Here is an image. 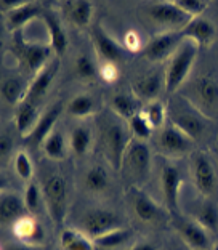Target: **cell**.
<instances>
[{"instance_id":"6da1fadb","label":"cell","mask_w":218,"mask_h":250,"mask_svg":"<svg viewBox=\"0 0 218 250\" xmlns=\"http://www.w3.org/2000/svg\"><path fill=\"white\" fill-rule=\"evenodd\" d=\"M199 47L193 42H183L178 50L170 56L169 66L165 69V92L174 93L175 90H178L181 87V83L186 81L189 71L194 66L197 58Z\"/></svg>"},{"instance_id":"7a4b0ae2","label":"cell","mask_w":218,"mask_h":250,"mask_svg":"<svg viewBox=\"0 0 218 250\" xmlns=\"http://www.w3.org/2000/svg\"><path fill=\"white\" fill-rule=\"evenodd\" d=\"M11 52H13V55L16 56V60H18L22 67H26L32 74H39L48 64L50 53L53 50H51L50 45L27 42L22 39L21 32H16L13 45H11Z\"/></svg>"},{"instance_id":"3957f363","label":"cell","mask_w":218,"mask_h":250,"mask_svg":"<svg viewBox=\"0 0 218 250\" xmlns=\"http://www.w3.org/2000/svg\"><path fill=\"white\" fill-rule=\"evenodd\" d=\"M42 194L48 215L55 225H61L67 213V185L60 175H51L42 185Z\"/></svg>"},{"instance_id":"277c9868","label":"cell","mask_w":218,"mask_h":250,"mask_svg":"<svg viewBox=\"0 0 218 250\" xmlns=\"http://www.w3.org/2000/svg\"><path fill=\"white\" fill-rule=\"evenodd\" d=\"M82 228L85 234L95 241L98 237L108 234V232L122 228V220H120L117 213L111 212V210L95 208L84 215Z\"/></svg>"},{"instance_id":"5b68a950","label":"cell","mask_w":218,"mask_h":250,"mask_svg":"<svg viewBox=\"0 0 218 250\" xmlns=\"http://www.w3.org/2000/svg\"><path fill=\"white\" fill-rule=\"evenodd\" d=\"M180 41H181V36L178 31L160 32L148 41L145 48H143V56H145L148 61H153V62L164 61L178 50V47L181 45Z\"/></svg>"},{"instance_id":"8992f818","label":"cell","mask_w":218,"mask_h":250,"mask_svg":"<svg viewBox=\"0 0 218 250\" xmlns=\"http://www.w3.org/2000/svg\"><path fill=\"white\" fill-rule=\"evenodd\" d=\"M146 11H148V16L154 22H157L160 26L170 27V29H176V31H181L183 27L193 20V18H189L186 13H183L174 2L154 3L151 7H148Z\"/></svg>"},{"instance_id":"52a82bcc","label":"cell","mask_w":218,"mask_h":250,"mask_svg":"<svg viewBox=\"0 0 218 250\" xmlns=\"http://www.w3.org/2000/svg\"><path fill=\"white\" fill-rule=\"evenodd\" d=\"M130 141L125 136L124 128L117 124L108 125V128L105 130V149L106 154L111 161L112 167L116 170H120L124 166V156L127 151Z\"/></svg>"},{"instance_id":"ba28073f","label":"cell","mask_w":218,"mask_h":250,"mask_svg":"<svg viewBox=\"0 0 218 250\" xmlns=\"http://www.w3.org/2000/svg\"><path fill=\"white\" fill-rule=\"evenodd\" d=\"M129 196H130L131 208H133V213L136 215V218L148 225L160 221V218H162V215H164L162 208H160L156 204V201H153L145 191H141L138 188L133 186V188H130Z\"/></svg>"},{"instance_id":"9c48e42d","label":"cell","mask_w":218,"mask_h":250,"mask_svg":"<svg viewBox=\"0 0 218 250\" xmlns=\"http://www.w3.org/2000/svg\"><path fill=\"white\" fill-rule=\"evenodd\" d=\"M91 42H93L96 55L100 56L103 62L116 64L124 58V48L109 36L103 26H95V29L91 31Z\"/></svg>"},{"instance_id":"30bf717a","label":"cell","mask_w":218,"mask_h":250,"mask_svg":"<svg viewBox=\"0 0 218 250\" xmlns=\"http://www.w3.org/2000/svg\"><path fill=\"white\" fill-rule=\"evenodd\" d=\"M124 164L129 167V172L135 177H145L151 166V151L145 141L130 140L124 156Z\"/></svg>"},{"instance_id":"8fae6325","label":"cell","mask_w":218,"mask_h":250,"mask_svg":"<svg viewBox=\"0 0 218 250\" xmlns=\"http://www.w3.org/2000/svg\"><path fill=\"white\" fill-rule=\"evenodd\" d=\"M180 32L181 39L196 43L199 48H207L215 41V26L207 18H193Z\"/></svg>"},{"instance_id":"7c38bea8","label":"cell","mask_w":218,"mask_h":250,"mask_svg":"<svg viewBox=\"0 0 218 250\" xmlns=\"http://www.w3.org/2000/svg\"><path fill=\"white\" fill-rule=\"evenodd\" d=\"M181 173L175 166L165 164L160 170V189L165 199V204L170 210L178 208V201H180V189H181Z\"/></svg>"},{"instance_id":"4fadbf2b","label":"cell","mask_w":218,"mask_h":250,"mask_svg":"<svg viewBox=\"0 0 218 250\" xmlns=\"http://www.w3.org/2000/svg\"><path fill=\"white\" fill-rule=\"evenodd\" d=\"M175 228L178 231L183 242L191 250H209L210 247H214L210 244L209 232L202 226H199L196 221L178 220L175 223Z\"/></svg>"},{"instance_id":"5bb4252c","label":"cell","mask_w":218,"mask_h":250,"mask_svg":"<svg viewBox=\"0 0 218 250\" xmlns=\"http://www.w3.org/2000/svg\"><path fill=\"white\" fill-rule=\"evenodd\" d=\"M193 178L199 192L209 196L217 188V175L207 156L197 154L193 161Z\"/></svg>"},{"instance_id":"9a60e30c","label":"cell","mask_w":218,"mask_h":250,"mask_svg":"<svg viewBox=\"0 0 218 250\" xmlns=\"http://www.w3.org/2000/svg\"><path fill=\"white\" fill-rule=\"evenodd\" d=\"M11 229H13V234L16 236V239L29 247H37L45 241L44 226L40 225L36 218L29 217V215H26V217H22L21 220L16 221V223L11 226Z\"/></svg>"},{"instance_id":"2e32d148","label":"cell","mask_w":218,"mask_h":250,"mask_svg":"<svg viewBox=\"0 0 218 250\" xmlns=\"http://www.w3.org/2000/svg\"><path fill=\"white\" fill-rule=\"evenodd\" d=\"M27 215V207L24 199H21L16 192L3 191L0 196V220L2 225L13 226L16 221Z\"/></svg>"},{"instance_id":"e0dca14e","label":"cell","mask_w":218,"mask_h":250,"mask_svg":"<svg viewBox=\"0 0 218 250\" xmlns=\"http://www.w3.org/2000/svg\"><path fill=\"white\" fill-rule=\"evenodd\" d=\"M58 67H60V61L55 60V61H50L39 74H36V77H34V81L31 82L29 88H27L24 100H29L32 103H36L40 98H44L45 93L48 92L50 85L53 83V79L56 76V72H58Z\"/></svg>"},{"instance_id":"ac0fdd59","label":"cell","mask_w":218,"mask_h":250,"mask_svg":"<svg viewBox=\"0 0 218 250\" xmlns=\"http://www.w3.org/2000/svg\"><path fill=\"white\" fill-rule=\"evenodd\" d=\"M131 88H133V93L138 98L151 103V101H156L162 88H165V81L159 72H146L136 79Z\"/></svg>"},{"instance_id":"d6986e66","label":"cell","mask_w":218,"mask_h":250,"mask_svg":"<svg viewBox=\"0 0 218 250\" xmlns=\"http://www.w3.org/2000/svg\"><path fill=\"white\" fill-rule=\"evenodd\" d=\"M194 98L202 112L214 111L218 104V83L212 77H200L194 83Z\"/></svg>"},{"instance_id":"ffe728a7","label":"cell","mask_w":218,"mask_h":250,"mask_svg":"<svg viewBox=\"0 0 218 250\" xmlns=\"http://www.w3.org/2000/svg\"><path fill=\"white\" fill-rule=\"evenodd\" d=\"M191 138H188L185 133H181L174 125L164 127L159 133V146L170 154H183L191 146Z\"/></svg>"},{"instance_id":"44dd1931","label":"cell","mask_w":218,"mask_h":250,"mask_svg":"<svg viewBox=\"0 0 218 250\" xmlns=\"http://www.w3.org/2000/svg\"><path fill=\"white\" fill-rule=\"evenodd\" d=\"M60 114H61V107L58 104L45 111L44 114L40 116L37 125L34 127L31 135L27 136L26 140L32 145H42L44 141L47 140V136L55 130V125L58 122Z\"/></svg>"},{"instance_id":"7402d4cb","label":"cell","mask_w":218,"mask_h":250,"mask_svg":"<svg viewBox=\"0 0 218 250\" xmlns=\"http://www.w3.org/2000/svg\"><path fill=\"white\" fill-rule=\"evenodd\" d=\"M39 112H37V107L36 103H32L29 100H24L21 104H18L16 107V112H15V125H16V130L27 138L31 135V132L34 130V127L37 125L39 122Z\"/></svg>"},{"instance_id":"603a6c76","label":"cell","mask_w":218,"mask_h":250,"mask_svg":"<svg viewBox=\"0 0 218 250\" xmlns=\"http://www.w3.org/2000/svg\"><path fill=\"white\" fill-rule=\"evenodd\" d=\"M170 119H172V125L191 140L200 138L205 130L204 121L199 116L193 114V112H178V114H174Z\"/></svg>"},{"instance_id":"cb8c5ba5","label":"cell","mask_w":218,"mask_h":250,"mask_svg":"<svg viewBox=\"0 0 218 250\" xmlns=\"http://www.w3.org/2000/svg\"><path fill=\"white\" fill-rule=\"evenodd\" d=\"M40 13H42V10H40L39 5L32 3V2H26L16 10L7 13V20H5V22H7L8 31H13L16 34V32H20L21 27H24L27 22H31L34 18H37Z\"/></svg>"},{"instance_id":"d4e9b609","label":"cell","mask_w":218,"mask_h":250,"mask_svg":"<svg viewBox=\"0 0 218 250\" xmlns=\"http://www.w3.org/2000/svg\"><path fill=\"white\" fill-rule=\"evenodd\" d=\"M42 18L45 22V27H47V31H48L50 47L53 50V53H56L58 56L65 55L67 50V36L65 29H63L60 20L51 13H44Z\"/></svg>"},{"instance_id":"484cf974","label":"cell","mask_w":218,"mask_h":250,"mask_svg":"<svg viewBox=\"0 0 218 250\" xmlns=\"http://www.w3.org/2000/svg\"><path fill=\"white\" fill-rule=\"evenodd\" d=\"M63 11H65L66 18L71 21V24L77 27H87L90 24L91 15H93V7L90 2H65L63 5Z\"/></svg>"},{"instance_id":"4316f807","label":"cell","mask_w":218,"mask_h":250,"mask_svg":"<svg viewBox=\"0 0 218 250\" xmlns=\"http://www.w3.org/2000/svg\"><path fill=\"white\" fill-rule=\"evenodd\" d=\"M95 241L84 231L66 228L61 232V250H95Z\"/></svg>"},{"instance_id":"83f0119b","label":"cell","mask_w":218,"mask_h":250,"mask_svg":"<svg viewBox=\"0 0 218 250\" xmlns=\"http://www.w3.org/2000/svg\"><path fill=\"white\" fill-rule=\"evenodd\" d=\"M131 237H133L131 229H127L122 226V228L114 229L111 232H108V234L98 237V239H95V246L105 250H116L127 246L131 241Z\"/></svg>"},{"instance_id":"f1b7e54d","label":"cell","mask_w":218,"mask_h":250,"mask_svg":"<svg viewBox=\"0 0 218 250\" xmlns=\"http://www.w3.org/2000/svg\"><path fill=\"white\" fill-rule=\"evenodd\" d=\"M44 154L51 161H61L66 156V140L58 130H53L42 143Z\"/></svg>"},{"instance_id":"f546056e","label":"cell","mask_w":218,"mask_h":250,"mask_svg":"<svg viewBox=\"0 0 218 250\" xmlns=\"http://www.w3.org/2000/svg\"><path fill=\"white\" fill-rule=\"evenodd\" d=\"M196 223L207 231H218V207L212 202H202L196 210Z\"/></svg>"},{"instance_id":"4dcf8cb0","label":"cell","mask_w":218,"mask_h":250,"mask_svg":"<svg viewBox=\"0 0 218 250\" xmlns=\"http://www.w3.org/2000/svg\"><path fill=\"white\" fill-rule=\"evenodd\" d=\"M2 98L5 103L11 106L21 104L24 101V85H22L21 79L16 77H8L2 82Z\"/></svg>"},{"instance_id":"1f68e13d","label":"cell","mask_w":218,"mask_h":250,"mask_svg":"<svg viewBox=\"0 0 218 250\" xmlns=\"http://www.w3.org/2000/svg\"><path fill=\"white\" fill-rule=\"evenodd\" d=\"M91 146V133L87 127H76L71 132V136H69V147L74 154L77 156H84L87 154L88 149Z\"/></svg>"},{"instance_id":"d6a6232c","label":"cell","mask_w":218,"mask_h":250,"mask_svg":"<svg viewBox=\"0 0 218 250\" xmlns=\"http://www.w3.org/2000/svg\"><path fill=\"white\" fill-rule=\"evenodd\" d=\"M84 183H85V188H87L90 192H103V191H106V188L109 185L108 172L103 167H100V166L91 167L88 172L85 173Z\"/></svg>"},{"instance_id":"836d02e7","label":"cell","mask_w":218,"mask_h":250,"mask_svg":"<svg viewBox=\"0 0 218 250\" xmlns=\"http://www.w3.org/2000/svg\"><path fill=\"white\" fill-rule=\"evenodd\" d=\"M67 112L72 117H87L95 112V101L88 95H77L67 103Z\"/></svg>"},{"instance_id":"e575fe53","label":"cell","mask_w":218,"mask_h":250,"mask_svg":"<svg viewBox=\"0 0 218 250\" xmlns=\"http://www.w3.org/2000/svg\"><path fill=\"white\" fill-rule=\"evenodd\" d=\"M111 107L117 116L124 117V119H129V121L135 114H138V112H136L135 101L127 95H116L114 96V98L111 100Z\"/></svg>"},{"instance_id":"d590c367","label":"cell","mask_w":218,"mask_h":250,"mask_svg":"<svg viewBox=\"0 0 218 250\" xmlns=\"http://www.w3.org/2000/svg\"><path fill=\"white\" fill-rule=\"evenodd\" d=\"M129 127L131 130V133H133L135 140H140V141L148 140L149 136H151V133H153L151 124L146 121V117L143 116V112H138V114H135L133 117L130 119Z\"/></svg>"},{"instance_id":"8d00e7d4","label":"cell","mask_w":218,"mask_h":250,"mask_svg":"<svg viewBox=\"0 0 218 250\" xmlns=\"http://www.w3.org/2000/svg\"><path fill=\"white\" fill-rule=\"evenodd\" d=\"M165 106L160 103V101H151L143 111V116L146 117V121L151 124L153 128H159L162 127V124L165 121Z\"/></svg>"},{"instance_id":"74e56055","label":"cell","mask_w":218,"mask_h":250,"mask_svg":"<svg viewBox=\"0 0 218 250\" xmlns=\"http://www.w3.org/2000/svg\"><path fill=\"white\" fill-rule=\"evenodd\" d=\"M74 67H76L77 77L82 81H93L98 76V69H96L93 60L88 58L87 55H80L74 62Z\"/></svg>"},{"instance_id":"f35d334b","label":"cell","mask_w":218,"mask_h":250,"mask_svg":"<svg viewBox=\"0 0 218 250\" xmlns=\"http://www.w3.org/2000/svg\"><path fill=\"white\" fill-rule=\"evenodd\" d=\"M13 167H15V172L16 175L24 180V181H29L32 178V173H34V167H32V161L31 157L27 156V152L24 151H20L16 152V156L13 159Z\"/></svg>"},{"instance_id":"ab89813d","label":"cell","mask_w":218,"mask_h":250,"mask_svg":"<svg viewBox=\"0 0 218 250\" xmlns=\"http://www.w3.org/2000/svg\"><path fill=\"white\" fill-rule=\"evenodd\" d=\"M174 3L189 18H199L207 8V2L204 0H174Z\"/></svg>"},{"instance_id":"60d3db41","label":"cell","mask_w":218,"mask_h":250,"mask_svg":"<svg viewBox=\"0 0 218 250\" xmlns=\"http://www.w3.org/2000/svg\"><path fill=\"white\" fill-rule=\"evenodd\" d=\"M44 199L42 191L36 183H29L24 191V204L31 213H36L40 207V201Z\"/></svg>"},{"instance_id":"b9f144b4","label":"cell","mask_w":218,"mask_h":250,"mask_svg":"<svg viewBox=\"0 0 218 250\" xmlns=\"http://www.w3.org/2000/svg\"><path fill=\"white\" fill-rule=\"evenodd\" d=\"M13 151V138L7 133H2L0 136V156H2V161H5Z\"/></svg>"},{"instance_id":"7bdbcfd3","label":"cell","mask_w":218,"mask_h":250,"mask_svg":"<svg viewBox=\"0 0 218 250\" xmlns=\"http://www.w3.org/2000/svg\"><path fill=\"white\" fill-rule=\"evenodd\" d=\"M100 76H101L103 81L114 82L117 79V67H116V64H111V62H103Z\"/></svg>"},{"instance_id":"ee69618b","label":"cell","mask_w":218,"mask_h":250,"mask_svg":"<svg viewBox=\"0 0 218 250\" xmlns=\"http://www.w3.org/2000/svg\"><path fill=\"white\" fill-rule=\"evenodd\" d=\"M22 3H26V2H22V0H2L0 2V10H2V13H10V11H13V10H16L18 7H21Z\"/></svg>"},{"instance_id":"f6af8a7d","label":"cell","mask_w":218,"mask_h":250,"mask_svg":"<svg viewBox=\"0 0 218 250\" xmlns=\"http://www.w3.org/2000/svg\"><path fill=\"white\" fill-rule=\"evenodd\" d=\"M138 43H140V39L135 32H129L127 36H125V45H127L129 50H136Z\"/></svg>"},{"instance_id":"bcb514c9","label":"cell","mask_w":218,"mask_h":250,"mask_svg":"<svg viewBox=\"0 0 218 250\" xmlns=\"http://www.w3.org/2000/svg\"><path fill=\"white\" fill-rule=\"evenodd\" d=\"M2 250H34V247L26 246V244H22V242H8V244H5Z\"/></svg>"},{"instance_id":"7dc6e473","label":"cell","mask_w":218,"mask_h":250,"mask_svg":"<svg viewBox=\"0 0 218 250\" xmlns=\"http://www.w3.org/2000/svg\"><path fill=\"white\" fill-rule=\"evenodd\" d=\"M127 250H156V247L149 242H143V244H136V246H131Z\"/></svg>"},{"instance_id":"c3c4849f","label":"cell","mask_w":218,"mask_h":250,"mask_svg":"<svg viewBox=\"0 0 218 250\" xmlns=\"http://www.w3.org/2000/svg\"><path fill=\"white\" fill-rule=\"evenodd\" d=\"M212 250H218V242L215 244V246H214V247H212Z\"/></svg>"}]
</instances>
